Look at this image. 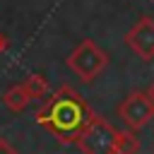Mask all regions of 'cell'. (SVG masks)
I'll use <instances>...</instances> for the list:
<instances>
[{
    "label": "cell",
    "instance_id": "6da1fadb",
    "mask_svg": "<svg viewBox=\"0 0 154 154\" xmlns=\"http://www.w3.org/2000/svg\"><path fill=\"white\" fill-rule=\"evenodd\" d=\"M91 116L94 111L82 99V94L70 84H60L46 96L43 106L36 111V123L48 130L60 144H75Z\"/></svg>",
    "mask_w": 154,
    "mask_h": 154
},
{
    "label": "cell",
    "instance_id": "7a4b0ae2",
    "mask_svg": "<svg viewBox=\"0 0 154 154\" xmlns=\"http://www.w3.org/2000/svg\"><path fill=\"white\" fill-rule=\"evenodd\" d=\"M111 63V55L94 41V38H82L65 58V65L82 79V82H94Z\"/></svg>",
    "mask_w": 154,
    "mask_h": 154
},
{
    "label": "cell",
    "instance_id": "3957f363",
    "mask_svg": "<svg viewBox=\"0 0 154 154\" xmlns=\"http://www.w3.org/2000/svg\"><path fill=\"white\" fill-rule=\"evenodd\" d=\"M75 147L82 154H116L118 147V128H113L103 116L94 113L79 137L75 140Z\"/></svg>",
    "mask_w": 154,
    "mask_h": 154
},
{
    "label": "cell",
    "instance_id": "277c9868",
    "mask_svg": "<svg viewBox=\"0 0 154 154\" xmlns=\"http://www.w3.org/2000/svg\"><path fill=\"white\" fill-rule=\"evenodd\" d=\"M116 113L120 118V123L132 130V132H140L144 130L152 118H154V103L149 101L147 91L144 89H132L125 94V99H120V103L116 106Z\"/></svg>",
    "mask_w": 154,
    "mask_h": 154
},
{
    "label": "cell",
    "instance_id": "5b68a950",
    "mask_svg": "<svg viewBox=\"0 0 154 154\" xmlns=\"http://www.w3.org/2000/svg\"><path fill=\"white\" fill-rule=\"evenodd\" d=\"M125 43L140 60L152 63L154 60V17H149V14L140 17L125 31Z\"/></svg>",
    "mask_w": 154,
    "mask_h": 154
},
{
    "label": "cell",
    "instance_id": "8992f818",
    "mask_svg": "<svg viewBox=\"0 0 154 154\" xmlns=\"http://www.w3.org/2000/svg\"><path fill=\"white\" fill-rule=\"evenodd\" d=\"M29 94H26V89L22 87V82L19 84H10L7 89H5V94H2V103H5V108L7 111H12V113H22L26 106H29Z\"/></svg>",
    "mask_w": 154,
    "mask_h": 154
},
{
    "label": "cell",
    "instance_id": "52a82bcc",
    "mask_svg": "<svg viewBox=\"0 0 154 154\" xmlns=\"http://www.w3.org/2000/svg\"><path fill=\"white\" fill-rule=\"evenodd\" d=\"M22 87L26 89V94H29L31 101H34V99H46V96L51 94V84H48V79H46L41 72H29V75L22 79Z\"/></svg>",
    "mask_w": 154,
    "mask_h": 154
},
{
    "label": "cell",
    "instance_id": "ba28073f",
    "mask_svg": "<svg viewBox=\"0 0 154 154\" xmlns=\"http://www.w3.org/2000/svg\"><path fill=\"white\" fill-rule=\"evenodd\" d=\"M140 152V140H137V132L132 130H118V147H116V154H137Z\"/></svg>",
    "mask_w": 154,
    "mask_h": 154
},
{
    "label": "cell",
    "instance_id": "9c48e42d",
    "mask_svg": "<svg viewBox=\"0 0 154 154\" xmlns=\"http://www.w3.org/2000/svg\"><path fill=\"white\" fill-rule=\"evenodd\" d=\"M0 154H19V149L10 142V140H5V137H0Z\"/></svg>",
    "mask_w": 154,
    "mask_h": 154
},
{
    "label": "cell",
    "instance_id": "30bf717a",
    "mask_svg": "<svg viewBox=\"0 0 154 154\" xmlns=\"http://www.w3.org/2000/svg\"><path fill=\"white\" fill-rule=\"evenodd\" d=\"M7 48H10V41H7V36H5L2 31H0V55H2V53H5Z\"/></svg>",
    "mask_w": 154,
    "mask_h": 154
},
{
    "label": "cell",
    "instance_id": "8fae6325",
    "mask_svg": "<svg viewBox=\"0 0 154 154\" xmlns=\"http://www.w3.org/2000/svg\"><path fill=\"white\" fill-rule=\"evenodd\" d=\"M147 96H149V101L154 103V79H152V84L147 87Z\"/></svg>",
    "mask_w": 154,
    "mask_h": 154
},
{
    "label": "cell",
    "instance_id": "7c38bea8",
    "mask_svg": "<svg viewBox=\"0 0 154 154\" xmlns=\"http://www.w3.org/2000/svg\"><path fill=\"white\" fill-rule=\"evenodd\" d=\"M149 154H154V149H152V152H149Z\"/></svg>",
    "mask_w": 154,
    "mask_h": 154
}]
</instances>
